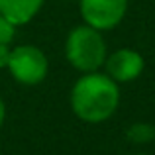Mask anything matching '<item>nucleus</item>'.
<instances>
[{
  "mask_svg": "<svg viewBox=\"0 0 155 155\" xmlns=\"http://www.w3.org/2000/svg\"><path fill=\"white\" fill-rule=\"evenodd\" d=\"M10 51L12 45L10 43H0V69L8 67V61H10Z\"/></svg>",
  "mask_w": 155,
  "mask_h": 155,
  "instance_id": "1a4fd4ad",
  "label": "nucleus"
},
{
  "mask_svg": "<svg viewBox=\"0 0 155 155\" xmlns=\"http://www.w3.org/2000/svg\"><path fill=\"white\" fill-rule=\"evenodd\" d=\"M130 0H79L81 18L100 31H110L124 22Z\"/></svg>",
  "mask_w": 155,
  "mask_h": 155,
  "instance_id": "20e7f679",
  "label": "nucleus"
},
{
  "mask_svg": "<svg viewBox=\"0 0 155 155\" xmlns=\"http://www.w3.org/2000/svg\"><path fill=\"white\" fill-rule=\"evenodd\" d=\"M106 55H108V45L104 39V31L84 22L71 28L65 39V59L75 71H100Z\"/></svg>",
  "mask_w": 155,
  "mask_h": 155,
  "instance_id": "f03ea898",
  "label": "nucleus"
},
{
  "mask_svg": "<svg viewBox=\"0 0 155 155\" xmlns=\"http://www.w3.org/2000/svg\"><path fill=\"white\" fill-rule=\"evenodd\" d=\"M120 84L100 71L81 73L69 92L71 110L84 124H104L120 106Z\"/></svg>",
  "mask_w": 155,
  "mask_h": 155,
  "instance_id": "f257e3e1",
  "label": "nucleus"
},
{
  "mask_svg": "<svg viewBox=\"0 0 155 155\" xmlns=\"http://www.w3.org/2000/svg\"><path fill=\"white\" fill-rule=\"evenodd\" d=\"M126 137L136 145L151 143V141H155V126L151 122H134L126 130Z\"/></svg>",
  "mask_w": 155,
  "mask_h": 155,
  "instance_id": "0eeeda50",
  "label": "nucleus"
},
{
  "mask_svg": "<svg viewBox=\"0 0 155 155\" xmlns=\"http://www.w3.org/2000/svg\"><path fill=\"white\" fill-rule=\"evenodd\" d=\"M16 24H12L6 16L0 14V43H12L16 38Z\"/></svg>",
  "mask_w": 155,
  "mask_h": 155,
  "instance_id": "6e6552de",
  "label": "nucleus"
},
{
  "mask_svg": "<svg viewBox=\"0 0 155 155\" xmlns=\"http://www.w3.org/2000/svg\"><path fill=\"white\" fill-rule=\"evenodd\" d=\"M132 155H145V153H132Z\"/></svg>",
  "mask_w": 155,
  "mask_h": 155,
  "instance_id": "9b49d317",
  "label": "nucleus"
},
{
  "mask_svg": "<svg viewBox=\"0 0 155 155\" xmlns=\"http://www.w3.org/2000/svg\"><path fill=\"white\" fill-rule=\"evenodd\" d=\"M143 69H145L143 55L132 47H120V49L108 53L102 65V71L118 84H128L137 81L143 73Z\"/></svg>",
  "mask_w": 155,
  "mask_h": 155,
  "instance_id": "39448f33",
  "label": "nucleus"
},
{
  "mask_svg": "<svg viewBox=\"0 0 155 155\" xmlns=\"http://www.w3.org/2000/svg\"><path fill=\"white\" fill-rule=\"evenodd\" d=\"M4 120H6V102L0 98V126L4 124Z\"/></svg>",
  "mask_w": 155,
  "mask_h": 155,
  "instance_id": "9d476101",
  "label": "nucleus"
},
{
  "mask_svg": "<svg viewBox=\"0 0 155 155\" xmlns=\"http://www.w3.org/2000/svg\"><path fill=\"white\" fill-rule=\"evenodd\" d=\"M6 71L16 83L24 87H35L47 79L49 59L41 47L34 43H20L12 47Z\"/></svg>",
  "mask_w": 155,
  "mask_h": 155,
  "instance_id": "7ed1b4c3",
  "label": "nucleus"
},
{
  "mask_svg": "<svg viewBox=\"0 0 155 155\" xmlns=\"http://www.w3.org/2000/svg\"><path fill=\"white\" fill-rule=\"evenodd\" d=\"M45 0H0V14L16 26H26L41 12Z\"/></svg>",
  "mask_w": 155,
  "mask_h": 155,
  "instance_id": "423d86ee",
  "label": "nucleus"
}]
</instances>
